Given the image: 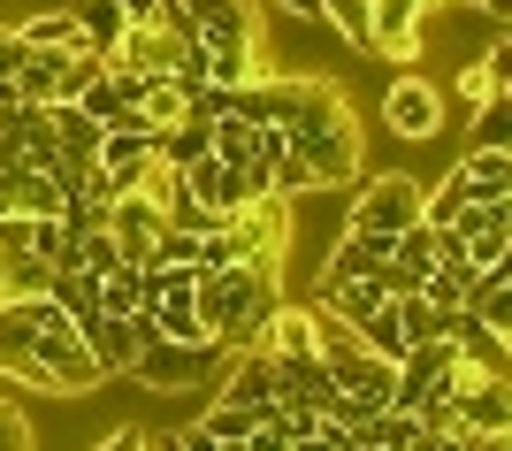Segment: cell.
I'll use <instances>...</instances> for the list:
<instances>
[{
	"mask_svg": "<svg viewBox=\"0 0 512 451\" xmlns=\"http://www.w3.org/2000/svg\"><path fill=\"white\" fill-rule=\"evenodd\" d=\"M283 146L306 161V176H314V192H329V184H360V123H352V100H344L329 77H306L299 92V115L283 123Z\"/></svg>",
	"mask_w": 512,
	"mask_h": 451,
	"instance_id": "cell-1",
	"label": "cell"
},
{
	"mask_svg": "<svg viewBox=\"0 0 512 451\" xmlns=\"http://www.w3.org/2000/svg\"><path fill=\"white\" fill-rule=\"evenodd\" d=\"M192 299H199V322L222 352H253L268 314L283 306V268H260V260H230V268H207L192 276Z\"/></svg>",
	"mask_w": 512,
	"mask_h": 451,
	"instance_id": "cell-2",
	"label": "cell"
},
{
	"mask_svg": "<svg viewBox=\"0 0 512 451\" xmlns=\"http://www.w3.org/2000/svg\"><path fill=\"white\" fill-rule=\"evenodd\" d=\"M222 344H176V337H146L138 352H130V375L146 390H161V398H176V390H207L214 375H222Z\"/></svg>",
	"mask_w": 512,
	"mask_h": 451,
	"instance_id": "cell-3",
	"label": "cell"
},
{
	"mask_svg": "<svg viewBox=\"0 0 512 451\" xmlns=\"http://www.w3.org/2000/svg\"><path fill=\"white\" fill-rule=\"evenodd\" d=\"M413 222H421V176H406V169L360 176V192L344 207V230H360V237H398Z\"/></svg>",
	"mask_w": 512,
	"mask_h": 451,
	"instance_id": "cell-4",
	"label": "cell"
},
{
	"mask_svg": "<svg viewBox=\"0 0 512 451\" xmlns=\"http://www.w3.org/2000/svg\"><path fill=\"white\" fill-rule=\"evenodd\" d=\"M92 69H100V62H92L85 46H69V54H39V46H23L8 77H16V100H31V108H54V100H77V92H85Z\"/></svg>",
	"mask_w": 512,
	"mask_h": 451,
	"instance_id": "cell-5",
	"label": "cell"
},
{
	"mask_svg": "<svg viewBox=\"0 0 512 451\" xmlns=\"http://www.w3.org/2000/svg\"><path fill=\"white\" fill-rule=\"evenodd\" d=\"M383 130H390V138H406V146H428V138L444 130V92L428 85V77H390Z\"/></svg>",
	"mask_w": 512,
	"mask_h": 451,
	"instance_id": "cell-6",
	"label": "cell"
},
{
	"mask_svg": "<svg viewBox=\"0 0 512 451\" xmlns=\"http://www.w3.org/2000/svg\"><path fill=\"white\" fill-rule=\"evenodd\" d=\"M459 245H467V260L482 268V260H505L512 253V192H490V199H467L459 215L444 222Z\"/></svg>",
	"mask_w": 512,
	"mask_h": 451,
	"instance_id": "cell-7",
	"label": "cell"
},
{
	"mask_svg": "<svg viewBox=\"0 0 512 451\" xmlns=\"http://www.w3.org/2000/svg\"><path fill=\"white\" fill-rule=\"evenodd\" d=\"M451 398H459V429H467V436H512V383H505V375H474V367H459Z\"/></svg>",
	"mask_w": 512,
	"mask_h": 451,
	"instance_id": "cell-8",
	"label": "cell"
},
{
	"mask_svg": "<svg viewBox=\"0 0 512 451\" xmlns=\"http://www.w3.org/2000/svg\"><path fill=\"white\" fill-rule=\"evenodd\" d=\"M161 230H169V215H161L153 192H115L107 199V237H115V253H123L130 268H146V253H153Z\"/></svg>",
	"mask_w": 512,
	"mask_h": 451,
	"instance_id": "cell-9",
	"label": "cell"
},
{
	"mask_svg": "<svg viewBox=\"0 0 512 451\" xmlns=\"http://www.w3.org/2000/svg\"><path fill=\"white\" fill-rule=\"evenodd\" d=\"M451 352H459V367H474V375H505L512 367V337L505 329H490L482 314H467V306H451Z\"/></svg>",
	"mask_w": 512,
	"mask_h": 451,
	"instance_id": "cell-10",
	"label": "cell"
},
{
	"mask_svg": "<svg viewBox=\"0 0 512 451\" xmlns=\"http://www.w3.org/2000/svg\"><path fill=\"white\" fill-rule=\"evenodd\" d=\"M199 46H260V16L253 0H184Z\"/></svg>",
	"mask_w": 512,
	"mask_h": 451,
	"instance_id": "cell-11",
	"label": "cell"
},
{
	"mask_svg": "<svg viewBox=\"0 0 512 451\" xmlns=\"http://www.w3.org/2000/svg\"><path fill=\"white\" fill-rule=\"evenodd\" d=\"M436 0H367V16H375V54L390 62H413L421 54V16Z\"/></svg>",
	"mask_w": 512,
	"mask_h": 451,
	"instance_id": "cell-12",
	"label": "cell"
},
{
	"mask_svg": "<svg viewBox=\"0 0 512 451\" xmlns=\"http://www.w3.org/2000/svg\"><path fill=\"white\" fill-rule=\"evenodd\" d=\"M77 337H85L92 367H100L107 383H115V375H130V352H138V329H130V314H85V322H77Z\"/></svg>",
	"mask_w": 512,
	"mask_h": 451,
	"instance_id": "cell-13",
	"label": "cell"
},
{
	"mask_svg": "<svg viewBox=\"0 0 512 451\" xmlns=\"http://www.w3.org/2000/svg\"><path fill=\"white\" fill-rule=\"evenodd\" d=\"M69 23H77V46H85L92 62H107V54H115V39L130 31V16L115 8V0H69Z\"/></svg>",
	"mask_w": 512,
	"mask_h": 451,
	"instance_id": "cell-14",
	"label": "cell"
},
{
	"mask_svg": "<svg viewBox=\"0 0 512 451\" xmlns=\"http://www.w3.org/2000/svg\"><path fill=\"white\" fill-rule=\"evenodd\" d=\"M390 260V237H360V230H344L337 245H329V260H321V283H352V276H375Z\"/></svg>",
	"mask_w": 512,
	"mask_h": 451,
	"instance_id": "cell-15",
	"label": "cell"
},
{
	"mask_svg": "<svg viewBox=\"0 0 512 451\" xmlns=\"http://www.w3.org/2000/svg\"><path fill=\"white\" fill-rule=\"evenodd\" d=\"M451 169L467 176V192H474V199H490V192H512V146H474L467 161H451Z\"/></svg>",
	"mask_w": 512,
	"mask_h": 451,
	"instance_id": "cell-16",
	"label": "cell"
},
{
	"mask_svg": "<svg viewBox=\"0 0 512 451\" xmlns=\"http://www.w3.org/2000/svg\"><path fill=\"white\" fill-rule=\"evenodd\" d=\"M352 329H360V344L375 352V360H390V367L406 360V322H398V299H383L367 322H352Z\"/></svg>",
	"mask_w": 512,
	"mask_h": 451,
	"instance_id": "cell-17",
	"label": "cell"
},
{
	"mask_svg": "<svg viewBox=\"0 0 512 451\" xmlns=\"http://www.w3.org/2000/svg\"><path fill=\"white\" fill-rule=\"evenodd\" d=\"M46 299L62 306L69 322H85V314H100V276H85V268H54V283H46Z\"/></svg>",
	"mask_w": 512,
	"mask_h": 451,
	"instance_id": "cell-18",
	"label": "cell"
},
{
	"mask_svg": "<svg viewBox=\"0 0 512 451\" xmlns=\"http://www.w3.org/2000/svg\"><path fill=\"white\" fill-rule=\"evenodd\" d=\"M16 39L39 46V54H69V46H77V23H69V8H39V16L16 23Z\"/></svg>",
	"mask_w": 512,
	"mask_h": 451,
	"instance_id": "cell-19",
	"label": "cell"
},
{
	"mask_svg": "<svg viewBox=\"0 0 512 451\" xmlns=\"http://www.w3.org/2000/svg\"><path fill=\"white\" fill-rule=\"evenodd\" d=\"M0 276H8V299H39L46 283H54V260H39V253H0Z\"/></svg>",
	"mask_w": 512,
	"mask_h": 451,
	"instance_id": "cell-20",
	"label": "cell"
},
{
	"mask_svg": "<svg viewBox=\"0 0 512 451\" xmlns=\"http://www.w3.org/2000/svg\"><path fill=\"white\" fill-rule=\"evenodd\" d=\"M398 322H406V344H428V337H444L451 329V306H436V299H398Z\"/></svg>",
	"mask_w": 512,
	"mask_h": 451,
	"instance_id": "cell-21",
	"label": "cell"
},
{
	"mask_svg": "<svg viewBox=\"0 0 512 451\" xmlns=\"http://www.w3.org/2000/svg\"><path fill=\"white\" fill-rule=\"evenodd\" d=\"M260 413L253 406H230V398H207V413H199V429L214 436V444H237V436H253Z\"/></svg>",
	"mask_w": 512,
	"mask_h": 451,
	"instance_id": "cell-22",
	"label": "cell"
},
{
	"mask_svg": "<svg viewBox=\"0 0 512 451\" xmlns=\"http://www.w3.org/2000/svg\"><path fill=\"white\" fill-rule=\"evenodd\" d=\"M474 146H512V92H490V100H474Z\"/></svg>",
	"mask_w": 512,
	"mask_h": 451,
	"instance_id": "cell-23",
	"label": "cell"
},
{
	"mask_svg": "<svg viewBox=\"0 0 512 451\" xmlns=\"http://www.w3.org/2000/svg\"><path fill=\"white\" fill-rule=\"evenodd\" d=\"M192 253H199L192 230H161V237H153V253H146V268H192Z\"/></svg>",
	"mask_w": 512,
	"mask_h": 451,
	"instance_id": "cell-24",
	"label": "cell"
},
{
	"mask_svg": "<svg viewBox=\"0 0 512 451\" xmlns=\"http://www.w3.org/2000/svg\"><path fill=\"white\" fill-rule=\"evenodd\" d=\"M490 92H505L490 77V62H467V69H459V100H490Z\"/></svg>",
	"mask_w": 512,
	"mask_h": 451,
	"instance_id": "cell-25",
	"label": "cell"
},
{
	"mask_svg": "<svg viewBox=\"0 0 512 451\" xmlns=\"http://www.w3.org/2000/svg\"><path fill=\"white\" fill-rule=\"evenodd\" d=\"M0 451H31V421L16 406H0Z\"/></svg>",
	"mask_w": 512,
	"mask_h": 451,
	"instance_id": "cell-26",
	"label": "cell"
},
{
	"mask_svg": "<svg viewBox=\"0 0 512 451\" xmlns=\"http://www.w3.org/2000/svg\"><path fill=\"white\" fill-rule=\"evenodd\" d=\"M92 451H146V429H138V421H115V429H107Z\"/></svg>",
	"mask_w": 512,
	"mask_h": 451,
	"instance_id": "cell-27",
	"label": "cell"
},
{
	"mask_svg": "<svg viewBox=\"0 0 512 451\" xmlns=\"http://www.w3.org/2000/svg\"><path fill=\"white\" fill-rule=\"evenodd\" d=\"M169 436H176V451H230V444H214L199 421H184V429H169Z\"/></svg>",
	"mask_w": 512,
	"mask_h": 451,
	"instance_id": "cell-28",
	"label": "cell"
},
{
	"mask_svg": "<svg viewBox=\"0 0 512 451\" xmlns=\"http://www.w3.org/2000/svg\"><path fill=\"white\" fill-rule=\"evenodd\" d=\"M268 8H276V16H299V23H321V16H329V0H268Z\"/></svg>",
	"mask_w": 512,
	"mask_h": 451,
	"instance_id": "cell-29",
	"label": "cell"
},
{
	"mask_svg": "<svg viewBox=\"0 0 512 451\" xmlns=\"http://www.w3.org/2000/svg\"><path fill=\"white\" fill-rule=\"evenodd\" d=\"M482 62H490V77H497V85H505V92H512V39H497V46H490V54H482Z\"/></svg>",
	"mask_w": 512,
	"mask_h": 451,
	"instance_id": "cell-30",
	"label": "cell"
},
{
	"mask_svg": "<svg viewBox=\"0 0 512 451\" xmlns=\"http://www.w3.org/2000/svg\"><path fill=\"white\" fill-rule=\"evenodd\" d=\"M406 451H467V436H436V429H421Z\"/></svg>",
	"mask_w": 512,
	"mask_h": 451,
	"instance_id": "cell-31",
	"label": "cell"
},
{
	"mask_svg": "<svg viewBox=\"0 0 512 451\" xmlns=\"http://www.w3.org/2000/svg\"><path fill=\"white\" fill-rule=\"evenodd\" d=\"M16 54H23V39H16V23H0V77L16 69Z\"/></svg>",
	"mask_w": 512,
	"mask_h": 451,
	"instance_id": "cell-32",
	"label": "cell"
},
{
	"mask_svg": "<svg viewBox=\"0 0 512 451\" xmlns=\"http://www.w3.org/2000/svg\"><path fill=\"white\" fill-rule=\"evenodd\" d=\"M467 451H512V436H467Z\"/></svg>",
	"mask_w": 512,
	"mask_h": 451,
	"instance_id": "cell-33",
	"label": "cell"
},
{
	"mask_svg": "<svg viewBox=\"0 0 512 451\" xmlns=\"http://www.w3.org/2000/svg\"><path fill=\"white\" fill-rule=\"evenodd\" d=\"M459 8H474V16H490V8H497V0H459Z\"/></svg>",
	"mask_w": 512,
	"mask_h": 451,
	"instance_id": "cell-34",
	"label": "cell"
}]
</instances>
